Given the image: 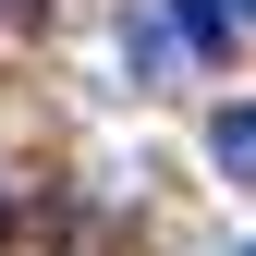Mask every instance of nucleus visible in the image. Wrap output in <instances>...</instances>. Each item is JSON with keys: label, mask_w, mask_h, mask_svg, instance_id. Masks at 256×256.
<instances>
[{"label": "nucleus", "mask_w": 256, "mask_h": 256, "mask_svg": "<svg viewBox=\"0 0 256 256\" xmlns=\"http://www.w3.org/2000/svg\"><path fill=\"white\" fill-rule=\"evenodd\" d=\"M208 158H220V183H256V98L208 122Z\"/></svg>", "instance_id": "obj_1"}, {"label": "nucleus", "mask_w": 256, "mask_h": 256, "mask_svg": "<svg viewBox=\"0 0 256 256\" xmlns=\"http://www.w3.org/2000/svg\"><path fill=\"white\" fill-rule=\"evenodd\" d=\"M171 12H134V24H122V61H134V86H158V74H171Z\"/></svg>", "instance_id": "obj_2"}, {"label": "nucleus", "mask_w": 256, "mask_h": 256, "mask_svg": "<svg viewBox=\"0 0 256 256\" xmlns=\"http://www.w3.org/2000/svg\"><path fill=\"white\" fill-rule=\"evenodd\" d=\"M171 37L220 61V49H232V0H171Z\"/></svg>", "instance_id": "obj_3"}, {"label": "nucleus", "mask_w": 256, "mask_h": 256, "mask_svg": "<svg viewBox=\"0 0 256 256\" xmlns=\"http://www.w3.org/2000/svg\"><path fill=\"white\" fill-rule=\"evenodd\" d=\"M232 12H256V0H232Z\"/></svg>", "instance_id": "obj_4"}, {"label": "nucleus", "mask_w": 256, "mask_h": 256, "mask_svg": "<svg viewBox=\"0 0 256 256\" xmlns=\"http://www.w3.org/2000/svg\"><path fill=\"white\" fill-rule=\"evenodd\" d=\"M244 256H256V244H244Z\"/></svg>", "instance_id": "obj_5"}]
</instances>
